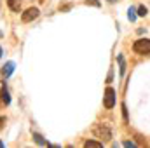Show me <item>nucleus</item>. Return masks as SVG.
Masks as SVG:
<instances>
[{"instance_id":"1a4fd4ad","label":"nucleus","mask_w":150,"mask_h":148,"mask_svg":"<svg viewBox=\"0 0 150 148\" xmlns=\"http://www.w3.org/2000/svg\"><path fill=\"white\" fill-rule=\"evenodd\" d=\"M119 63H120V75H124V72H126V65H124V58H122V56H119Z\"/></svg>"},{"instance_id":"6e6552de","label":"nucleus","mask_w":150,"mask_h":148,"mask_svg":"<svg viewBox=\"0 0 150 148\" xmlns=\"http://www.w3.org/2000/svg\"><path fill=\"white\" fill-rule=\"evenodd\" d=\"M86 148H93V147H101V143L100 141H94V140H89V141H86V145H84Z\"/></svg>"},{"instance_id":"f257e3e1","label":"nucleus","mask_w":150,"mask_h":148,"mask_svg":"<svg viewBox=\"0 0 150 148\" xmlns=\"http://www.w3.org/2000/svg\"><path fill=\"white\" fill-rule=\"evenodd\" d=\"M133 49H134L136 54H149L150 52V40L149 38H140V40H136L134 45H133Z\"/></svg>"},{"instance_id":"20e7f679","label":"nucleus","mask_w":150,"mask_h":148,"mask_svg":"<svg viewBox=\"0 0 150 148\" xmlns=\"http://www.w3.org/2000/svg\"><path fill=\"white\" fill-rule=\"evenodd\" d=\"M113 105H115V91L112 87H108L105 91V106L107 108H113Z\"/></svg>"},{"instance_id":"7ed1b4c3","label":"nucleus","mask_w":150,"mask_h":148,"mask_svg":"<svg viewBox=\"0 0 150 148\" xmlns=\"http://www.w3.org/2000/svg\"><path fill=\"white\" fill-rule=\"evenodd\" d=\"M37 16H38V9L37 7H30V9H26V11L21 14V19H23L25 23H30V21H33Z\"/></svg>"},{"instance_id":"9d476101","label":"nucleus","mask_w":150,"mask_h":148,"mask_svg":"<svg viewBox=\"0 0 150 148\" xmlns=\"http://www.w3.org/2000/svg\"><path fill=\"white\" fill-rule=\"evenodd\" d=\"M147 7L145 5H140V9H138V16H147Z\"/></svg>"},{"instance_id":"f8f14e48","label":"nucleus","mask_w":150,"mask_h":148,"mask_svg":"<svg viewBox=\"0 0 150 148\" xmlns=\"http://www.w3.org/2000/svg\"><path fill=\"white\" fill-rule=\"evenodd\" d=\"M134 12H136V11L131 7V9H129V14H127V18H129L131 21H134V19H136V14H134Z\"/></svg>"},{"instance_id":"dca6fc26","label":"nucleus","mask_w":150,"mask_h":148,"mask_svg":"<svg viewBox=\"0 0 150 148\" xmlns=\"http://www.w3.org/2000/svg\"><path fill=\"white\" fill-rule=\"evenodd\" d=\"M0 147H4V143H2V141H0Z\"/></svg>"},{"instance_id":"423d86ee","label":"nucleus","mask_w":150,"mask_h":148,"mask_svg":"<svg viewBox=\"0 0 150 148\" xmlns=\"http://www.w3.org/2000/svg\"><path fill=\"white\" fill-rule=\"evenodd\" d=\"M7 4H9L11 11H14V12H19V9H21V2H19V0H7Z\"/></svg>"},{"instance_id":"39448f33","label":"nucleus","mask_w":150,"mask_h":148,"mask_svg":"<svg viewBox=\"0 0 150 148\" xmlns=\"http://www.w3.org/2000/svg\"><path fill=\"white\" fill-rule=\"evenodd\" d=\"M12 72H14V63H12V61L5 63V65H4V68H2V75H4V77H11Z\"/></svg>"},{"instance_id":"2eb2a0df","label":"nucleus","mask_w":150,"mask_h":148,"mask_svg":"<svg viewBox=\"0 0 150 148\" xmlns=\"http://www.w3.org/2000/svg\"><path fill=\"white\" fill-rule=\"evenodd\" d=\"M0 58H2V47H0Z\"/></svg>"},{"instance_id":"ddd939ff","label":"nucleus","mask_w":150,"mask_h":148,"mask_svg":"<svg viewBox=\"0 0 150 148\" xmlns=\"http://www.w3.org/2000/svg\"><path fill=\"white\" fill-rule=\"evenodd\" d=\"M124 147H134V143H131V141H126V143H124Z\"/></svg>"},{"instance_id":"9b49d317","label":"nucleus","mask_w":150,"mask_h":148,"mask_svg":"<svg viewBox=\"0 0 150 148\" xmlns=\"http://www.w3.org/2000/svg\"><path fill=\"white\" fill-rule=\"evenodd\" d=\"M33 138H35V141H37L38 145H45V141L42 140V136H40V134H37V132H35V134H33Z\"/></svg>"},{"instance_id":"0eeeda50","label":"nucleus","mask_w":150,"mask_h":148,"mask_svg":"<svg viewBox=\"0 0 150 148\" xmlns=\"http://www.w3.org/2000/svg\"><path fill=\"white\" fill-rule=\"evenodd\" d=\"M2 101H4L5 105H9V103H11V96H9V91H7L5 87L2 89Z\"/></svg>"},{"instance_id":"4468645a","label":"nucleus","mask_w":150,"mask_h":148,"mask_svg":"<svg viewBox=\"0 0 150 148\" xmlns=\"http://www.w3.org/2000/svg\"><path fill=\"white\" fill-rule=\"evenodd\" d=\"M4 122H5V118L2 117V118H0V127H2V124H4Z\"/></svg>"},{"instance_id":"f03ea898","label":"nucleus","mask_w":150,"mask_h":148,"mask_svg":"<svg viewBox=\"0 0 150 148\" xmlns=\"http://www.w3.org/2000/svg\"><path fill=\"white\" fill-rule=\"evenodd\" d=\"M94 136L96 138H101V140H105V141H108L110 138H112V132H110V129L108 127H105L103 124H98L96 127H94Z\"/></svg>"}]
</instances>
